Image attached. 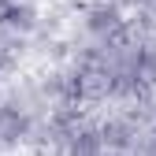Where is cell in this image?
<instances>
[{"label": "cell", "mask_w": 156, "mask_h": 156, "mask_svg": "<svg viewBox=\"0 0 156 156\" xmlns=\"http://www.w3.org/2000/svg\"><path fill=\"white\" fill-rule=\"evenodd\" d=\"M89 30H93V34H123L119 8H108V4H101V8L89 15Z\"/></svg>", "instance_id": "1"}, {"label": "cell", "mask_w": 156, "mask_h": 156, "mask_svg": "<svg viewBox=\"0 0 156 156\" xmlns=\"http://www.w3.org/2000/svg\"><path fill=\"white\" fill-rule=\"evenodd\" d=\"M152 156H156V130H152Z\"/></svg>", "instance_id": "4"}, {"label": "cell", "mask_w": 156, "mask_h": 156, "mask_svg": "<svg viewBox=\"0 0 156 156\" xmlns=\"http://www.w3.org/2000/svg\"><path fill=\"white\" fill-rule=\"evenodd\" d=\"M8 11H11V0H0V26L8 23Z\"/></svg>", "instance_id": "3"}, {"label": "cell", "mask_w": 156, "mask_h": 156, "mask_svg": "<svg viewBox=\"0 0 156 156\" xmlns=\"http://www.w3.org/2000/svg\"><path fill=\"white\" fill-rule=\"evenodd\" d=\"M4 26H11V30H34L37 26V11L30 8V4H15V0H11V11H8V23Z\"/></svg>", "instance_id": "2"}]
</instances>
